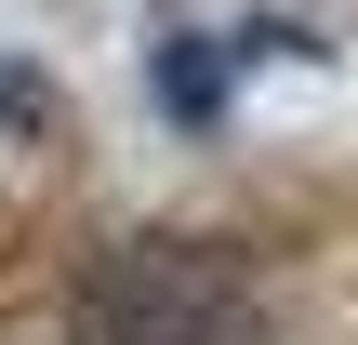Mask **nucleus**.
Wrapping results in <instances>:
<instances>
[{
    "label": "nucleus",
    "mask_w": 358,
    "mask_h": 345,
    "mask_svg": "<svg viewBox=\"0 0 358 345\" xmlns=\"http://www.w3.org/2000/svg\"><path fill=\"white\" fill-rule=\"evenodd\" d=\"M66 345H292L266 279L213 239H106L80 306H66Z\"/></svg>",
    "instance_id": "f257e3e1"
}]
</instances>
